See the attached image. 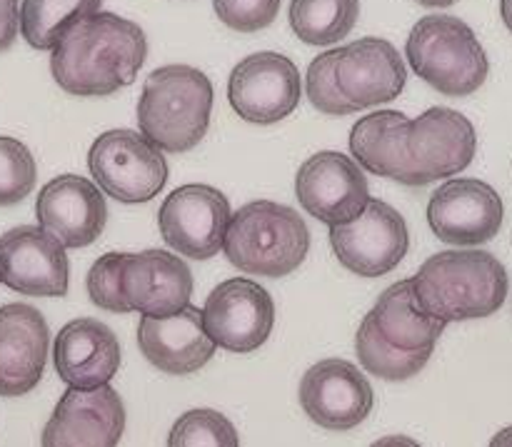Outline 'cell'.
Returning <instances> with one entry per match:
<instances>
[{"mask_svg": "<svg viewBox=\"0 0 512 447\" xmlns=\"http://www.w3.org/2000/svg\"><path fill=\"white\" fill-rule=\"evenodd\" d=\"M420 5H425V8H448V5L458 3V0H418Z\"/></svg>", "mask_w": 512, "mask_h": 447, "instance_id": "8d00e7d4", "label": "cell"}, {"mask_svg": "<svg viewBox=\"0 0 512 447\" xmlns=\"http://www.w3.org/2000/svg\"><path fill=\"white\" fill-rule=\"evenodd\" d=\"M415 303L445 323L483 320L508 298V270L485 250H445L420 265L413 278Z\"/></svg>", "mask_w": 512, "mask_h": 447, "instance_id": "7a4b0ae2", "label": "cell"}, {"mask_svg": "<svg viewBox=\"0 0 512 447\" xmlns=\"http://www.w3.org/2000/svg\"><path fill=\"white\" fill-rule=\"evenodd\" d=\"M230 200L213 185H180L160 205L158 228L165 243L188 260H210L223 250Z\"/></svg>", "mask_w": 512, "mask_h": 447, "instance_id": "9c48e42d", "label": "cell"}, {"mask_svg": "<svg viewBox=\"0 0 512 447\" xmlns=\"http://www.w3.org/2000/svg\"><path fill=\"white\" fill-rule=\"evenodd\" d=\"M50 330L28 303L0 308V398H20L38 388L48 363Z\"/></svg>", "mask_w": 512, "mask_h": 447, "instance_id": "ac0fdd59", "label": "cell"}, {"mask_svg": "<svg viewBox=\"0 0 512 447\" xmlns=\"http://www.w3.org/2000/svg\"><path fill=\"white\" fill-rule=\"evenodd\" d=\"M120 258L123 253H105L98 258L90 268L85 288H88L90 300L98 308L108 310V313H133L123 295V283H120Z\"/></svg>", "mask_w": 512, "mask_h": 447, "instance_id": "4dcf8cb0", "label": "cell"}, {"mask_svg": "<svg viewBox=\"0 0 512 447\" xmlns=\"http://www.w3.org/2000/svg\"><path fill=\"white\" fill-rule=\"evenodd\" d=\"M310 230L290 205L253 200L233 213L223 253L230 263L258 278H285L308 258Z\"/></svg>", "mask_w": 512, "mask_h": 447, "instance_id": "277c9868", "label": "cell"}, {"mask_svg": "<svg viewBox=\"0 0 512 447\" xmlns=\"http://www.w3.org/2000/svg\"><path fill=\"white\" fill-rule=\"evenodd\" d=\"M203 320L218 348L228 353H253L273 333L275 303L255 280L233 278L213 288L205 300Z\"/></svg>", "mask_w": 512, "mask_h": 447, "instance_id": "5bb4252c", "label": "cell"}, {"mask_svg": "<svg viewBox=\"0 0 512 447\" xmlns=\"http://www.w3.org/2000/svg\"><path fill=\"white\" fill-rule=\"evenodd\" d=\"M475 150L478 135L463 113L443 105L428 108L405 125L400 185L423 188L435 180L453 178L473 163Z\"/></svg>", "mask_w": 512, "mask_h": 447, "instance_id": "8992f818", "label": "cell"}, {"mask_svg": "<svg viewBox=\"0 0 512 447\" xmlns=\"http://www.w3.org/2000/svg\"><path fill=\"white\" fill-rule=\"evenodd\" d=\"M125 433V405L110 385L68 388L43 428V447H118Z\"/></svg>", "mask_w": 512, "mask_h": 447, "instance_id": "2e32d148", "label": "cell"}, {"mask_svg": "<svg viewBox=\"0 0 512 447\" xmlns=\"http://www.w3.org/2000/svg\"><path fill=\"white\" fill-rule=\"evenodd\" d=\"M500 15H503L505 28L512 33V0H500Z\"/></svg>", "mask_w": 512, "mask_h": 447, "instance_id": "d590c367", "label": "cell"}, {"mask_svg": "<svg viewBox=\"0 0 512 447\" xmlns=\"http://www.w3.org/2000/svg\"><path fill=\"white\" fill-rule=\"evenodd\" d=\"M103 0H23L20 33L35 50H53L78 20L98 13Z\"/></svg>", "mask_w": 512, "mask_h": 447, "instance_id": "d4e9b609", "label": "cell"}, {"mask_svg": "<svg viewBox=\"0 0 512 447\" xmlns=\"http://www.w3.org/2000/svg\"><path fill=\"white\" fill-rule=\"evenodd\" d=\"M338 85L358 110L398 98L408 83V68L398 48L385 38H360L340 48Z\"/></svg>", "mask_w": 512, "mask_h": 447, "instance_id": "44dd1931", "label": "cell"}, {"mask_svg": "<svg viewBox=\"0 0 512 447\" xmlns=\"http://www.w3.org/2000/svg\"><path fill=\"white\" fill-rule=\"evenodd\" d=\"M410 68L420 80L448 98H465L483 88L490 63L478 35L453 15H425L405 43Z\"/></svg>", "mask_w": 512, "mask_h": 447, "instance_id": "5b68a950", "label": "cell"}, {"mask_svg": "<svg viewBox=\"0 0 512 447\" xmlns=\"http://www.w3.org/2000/svg\"><path fill=\"white\" fill-rule=\"evenodd\" d=\"M148 58L143 28L115 13L78 20L50 53L53 80L78 98H105L138 78Z\"/></svg>", "mask_w": 512, "mask_h": 447, "instance_id": "6da1fadb", "label": "cell"}, {"mask_svg": "<svg viewBox=\"0 0 512 447\" xmlns=\"http://www.w3.org/2000/svg\"><path fill=\"white\" fill-rule=\"evenodd\" d=\"M370 447H423V445H418V440L408 438V435H388V438L375 440Z\"/></svg>", "mask_w": 512, "mask_h": 447, "instance_id": "836d02e7", "label": "cell"}, {"mask_svg": "<svg viewBox=\"0 0 512 447\" xmlns=\"http://www.w3.org/2000/svg\"><path fill=\"white\" fill-rule=\"evenodd\" d=\"M168 447H240L235 425L213 408L188 410L173 423Z\"/></svg>", "mask_w": 512, "mask_h": 447, "instance_id": "83f0119b", "label": "cell"}, {"mask_svg": "<svg viewBox=\"0 0 512 447\" xmlns=\"http://www.w3.org/2000/svg\"><path fill=\"white\" fill-rule=\"evenodd\" d=\"M355 353H358L360 365L375 378L390 380V383H403V380L415 378L420 370L428 365L433 353H405L390 345L375 328L373 318L365 315L360 323L358 335H355Z\"/></svg>", "mask_w": 512, "mask_h": 447, "instance_id": "4316f807", "label": "cell"}, {"mask_svg": "<svg viewBox=\"0 0 512 447\" xmlns=\"http://www.w3.org/2000/svg\"><path fill=\"white\" fill-rule=\"evenodd\" d=\"M338 58L340 48L318 55V58L310 63L308 78H305L308 100L313 103L315 110H320V113L325 115H350L358 110L348 98H345L343 90H340L338 85V73H335Z\"/></svg>", "mask_w": 512, "mask_h": 447, "instance_id": "f546056e", "label": "cell"}, {"mask_svg": "<svg viewBox=\"0 0 512 447\" xmlns=\"http://www.w3.org/2000/svg\"><path fill=\"white\" fill-rule=\"evenodd\" d=\"M213 113V83L193 65L153 70L138 100V128L163 153H188L205 138Z\"/></svg>", "mask_w": 512, "mask_h": 447, "instance_id": "3957f363", "label": "cell"}, {"mask_svg": "<svg viewBox=\"0 0 512 447\" xmlns=\"http://www.w3.org/2000/svg\"><path fill=\"white\" fill-rule=\"evenodd\" d=\"M138 348L160 373L190 375L213 360L218 345L205 330L203 310L185 305L173 315H143L138 323Z\"/></svg>", "mask_w": 512, "mask_h": 447, "instance_id": "ffe728a7", "label": "cell"}, {"mask_svg": "<svg viewBox=\"0 0 512 447\" xmlns=\"http://www.w3.org/2000/svg\"><path fill=\"white\" fill-rule=\"evenodd\" d=\"M0 283H3V280H0Z\"/></svg>", "mask_w": 512, "mask_h": 447, "instance_id": "74e56055", "label": "cell"}, {"mask_svg": "<svg viewBox=\"0 0 512 447\" xmlns=\"http://www.w3.org/2000/svg\"><path fill=\"white\" fill-rule=\"evenodd\" d=\"M0 280L28 298H65L70 263L65 245L40 225H18L0 238Z\"/></svg>", "mask_w": 512, "mask_h": 447, "instance_id": "4fadbf2b", "label": "cell"}, {"mask_svg": "<svg viewBox=\"0 0 512 447\" xmlns=\"http://www.w3.org/2000/svg\"><path fill=\"white\" fill-rule=\"evenodd\" d=\"M35 218L65 248H88L103 235L108 203L98 183L65 173L43 185L35 200Z\"/></svg>", "mask_w": 512, "mask_h": 447, "instance_id": "e0dca14e", "label": "cell"}, {"mask_svg": "<svg viewBox=\"0 0 512 447\" xmlns=\"http://www.w3.org/2000/svg\"><path fill=\"white\" fill-rule=\"evenodd\" d=\"M300 405L325 430H353L375 405L373 385L348 360H318L300 380Z\"/></svg>", "mask_w": 512, "mask_h": 447, "instance_id": "9a60e30c", "label": "cell"}, {"mask_svg": "<svg viewBox=\"0 0 512 447\" xmlns=\"http://www.w3.org/2000/svg\"><path fill=\"white\" fill-rule=\"evenodd\" d=\"M503 198L478 178H458L440 185L428 203V223L435 238L458 248L483 245L503 228Z\"/></svg>", "mask_w": 512, "mask_h": 447, "instance_id": "7c38bea8", "label": "cell"}, {"mask_svg": "<svg viewBox=\"0 0 512 447\" xmlns=\"http://www.w3.org/2000/svg\"><path fill=\"white\" fill-rule=\"evenodd\" d=\"M53 363L68 388H103L120 370V343L100 320H70L53 343Z\"/></svg>", "mask_w": 512, "mask_h": 447, "instance_id": "7402d4cb", "label": "cell"}, {"mask_svg": "<svg viewBox=\"0 0 512 447\" xmlns=\"http://www.w3.org/2000/svg\"><path fill=\"white\" fill-rule=\"evenodd\" d=\"M88 168L103 193L125 205L153 200L168 183L163 150L138 130H108L88 150Z\"/></svg>", "mask_w": 512, "mask_h": 447, "instance_id": "52a82bcc", "label": "cell"}, {"mask_svg": "<svg viewBox=\"0 0 512 447\" xmlns=\"http://www.w3.org/2000/svg\"><path fill=\"white\" fill-rule=\"evenodd\" d=\"M368 315L380 335L405 353H433L448 325L445 320L433 318L418 308L413 278L390 285Z\"/></svg>", "mask_w": 512, "mask_h": 447, "instance_id": "603a6c76", "label": "cell"}, {"mask_svg": "<svg viewBox=\"0 0 512 447\" xmlns=\"http://www.w3.org/2000/svg\"><path fill=\"white\" fill-rule=\"evenodd\" d=\"M408 115L398 110H378L365 115L350 130V153L370 173L400 183L403 173V133Z\"/></svg>", "mask_w": 512, "mask_h": 447, "instance_id": "cb8c5ba5", "label": "cell"}, {"mask_svg": "<svg viewBox=\"0 0 512 447\" xmlns=\"http://www.w3.org/2000/svg\"><path fill=\"white\" fill-rule=\"evenodd\" d=\"M120 283L133 313L158 318L183 310L193 295V273L188 263L158 248L123 253Z\"/></svg>", "mask_w": 512, "mask_h": 447, "instance_id": "d6986e66", "label": "cell"}, {"mask_svg": "<svg viewBox=\"0 0 512 447\" xmlns=\"http://www.w3.org/2000/svg\"><path fill=\"white\" fill-rule=\"evenodd\" d=\"M300 70L288 55L260 50L233 68L228 80L230 108L255 125L288 118L300 103Z\"/></svg>", "mask_w": 512, "mask_h": 447, "instance_id": "30bf717a", "label": "cell"}, {"mask_svg": "<svg viewBox=\"0 0 512 447\" xmlns=\"http://www.w3.org/2000/svg\"><path fill=\"white\" fill-rule=\"evenodd\" d=\"M490 447H512V425L510 428L500 430V433L490 440Z\"/></svg>", "mask_w": 512, "mask_h": 447, "instance_id": "e575fe53", "label": "cell"}, {"mask_svg": "<svg viewBox=\"0 0 512 447\" xmlns=\"http://www.w3.org/2000/svg\"><path fill=\"white\" fill-rule=\"evenodd\" d=\"M295 195L313 218L330 228L355 220L370 203L363 165L335 150H320L300 165Z\"/></svg>", "mask_w": 512, "mask_h": 447, "instance_id": "8fae6325", "label": "cell"}, {"mask_svg": "<svg viewBox=\"0 0 512 447\" xmlns=\"http://www.w3.org/2000/svg\"><path fill=\"white\" fill-rule=\"evenodd\" d=\"M38 180V165L28 145L0 135V208L18 205L30 195Z\"/></svg>", "mask_w": 512, "mask_h": 447, "instance_id": "f1b7e54d", "label": "cell"}, {"mask_svg": "<svg viewBox=\"0 0 512 447\" xmlns=\"http://www.w3.org/2000/svg\"><path fill=\"white\" fill-rule=\"evenodd\" d=\"M20 10L18 0H0V53L10 48L18 38Z\"/></svg>", "mask_w": 512, "mask_h": 447, "instance_id": "d6a6232c", "label": "cell"}, {"mask_svg": "<svg viewBox=\"0 0 512 447\" xmlns=\"http://www.w3.org/2000/svg\"><path fill=\"white\" fill-rule=\"evenodd\" d=\"M215 15L238 33H258L273 25L280 0H213Z\"/></svg>", "mask_w": 512, "mask_h": 447, "instance_id": "1f68e13d", "label": "cell"}, {"mask_svg": "<svg viewBox=\"0 0 512 447\" xmlns=\"http://www.w3.org/2000/svg\"><path fill=\"white\" fill-rule=\"evenodd\" d=\"M360 15V0H293L290 28L308 45H333L345 40Z\"/></svg>", "mask_w": 512, "mask_h": 447, "instance_id": "484cf974", "label": "cell"}, {"mask_svg": "<svg viewBox=\"0 0 512 447\" xmlns=\"http://www.w3.org/2000/svg\"><path fill=\"white\" fill-rule=\"evenodd\" d=\"M330 248L343 268L360 278H383L408 255L405 218L385 200L370 198L355 220L330 228Z\"/></svg>", "mask_w": 512, "mask_h": 447, "instance_id": "ba28073f", "label": "cell"}]
</instances>
